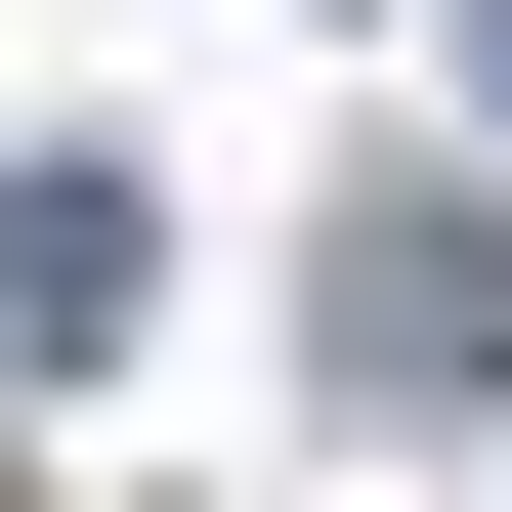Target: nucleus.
Listing matches in <instances>:
<instances>
[{"label":"nucleus","mask_w":512,"mask_h":512,"mask_svg":"<svg viewBox=\"0 0 512 512\" xmlns=\"http://www.w3.org/2000/svg\"><path fill=\"white\" fill-rule=\"evenodd\" d=\"M299 342H342V427H512V171H384Z\"/></svg>","instance_id":"nucleus-1"},{"label":"nucleus","mask_w":512,"mask_h":512,"mask_svg":"<svg viewBox=\"0 0 512 512\" xmlns=\"http://www.w3.org/2000/svg\"><path fill=\"white\" fill-rule=\"evenodd\" d=\"M128 256H171L128 171H0V384H86V342H128Z\"/></svg>","instance_id":"nucleus-2"},{"label":"nucleus","mask_w":512,"mask_h":512,"mask_svg":"<svg viewBox=\"0 0 512 512\" xmlns=\"http://www.w3.org/2000/svg\"><path fill=\"white\" fill-rule=\"evenodd\" d=\"M470 86H512V0H470Z\"/></svg>","instance_id":"nucleus-3"}]
</instances>
